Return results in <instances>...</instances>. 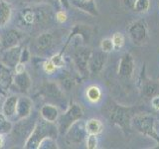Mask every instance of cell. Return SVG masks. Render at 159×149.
I'll return each mask as SVG.
<instances>
[{"label": "cell", "instance_id": "41", "mask_svg": "<svg viewBox=\"0 0 159 149\" xmlns=\"http://www.w3.org/2000/svg\"><path fill=\"white\" fill-rule=\"evenodd\" d=\"M158 120H159V115H158Z\"/></svg>", "mask_w": 159, "mask_h": 149}, {"label": "cell", "instance_id": "20", "mask_svg": "<svg viewBox=\"0 0 159 149\" xmlns=\"http://www.w3.org/2000/svg\"><path fill=\"white\" fill-rule=\"evenodd\" d=\"M31 109H32V103L29 98L27 97L18 98L16 114L19 118H24L29 116L30 113H31Z\"/></svg>", "mask_w": 159, "mask_h": 149}, {"label": "cell", "instance_id": "11", "mask_svg": "<svg viewBox=\"0 0 159 149\" xmlns=\"http://www.w3.org/2000/svg\"><path fill=\"white\" fill-rule=\"evenodd\" d=\"M47 18L45 17V14L42 10L40 9H33V8H26L23 9L20 13V20L23 24L32 26L35 24H39L45 21Z\"/></svg>", "mask_w": 159, "mask_h": 149}, {"label": "cell", "instance_id": "29", "mask_svg": "<svg viewBox=\"0 0 159 149\" xmlns=\"http://www.w3.org/2000/svg\"><path fill=\"white\" fill-rule=\"evenodd\" d=\"M38 148H40V149L58 148V146H57V143H56V140H55V138H52V137H46V138H44L41 142H40Z\"/></svg>", "mask_w": 159, "mask_h": 149}, {"label": "cell", "instance_id": "7", "mask_svg": "<svg viewBox=\"0 0 159 149\" xmlns=\"http://www.w3.org/2000/svg\"><path fill=\"white\" fill-rule=\"evenodd\" d=\"M92 50L87 48H79L73 54V61L79 73L84 78L89 76V60L91 56Z\"/></svg>", "mask_w": 159, "mask_h": 149}, {"label": "cell", "instance_id": "1", "mask_svg": "<svg viewBox=\"0 0 159 149\" xmlns=\"http://www.w3.org/2000/svg\"><path fill=\"white\" fill-rule=\"evenodd\" d=\"M103 113L109 123L119 127L127 135L131 132L132 118L138 113V108L135 106H121L109 98L104 106Z\"/></svg>", "mask_w": 159, "mask_h": 149}, {"label": "cell", "instance_id": "12", "mask_svg": "<svg viewBox=\"0 0 159 149\" xmlns=\"http://www.w3.org/2000/svg\"><path fill=\"white\" fill-rule=\"evenodd\" d=\"M22 49L19 46L9 48L5 51L1 57V63L8 68H15L17 64L20 63Z\"/></svg>", "mask_w": 159, "mask_h": 149}, {"label": "cell", "instance_id": "16", "mask_svg": "<svg viewBox=\"0 0 159 149\" xmlns=\"http://www.w3.org/2000/svg\"><path fill=\"white\" fill-rule=\"evenodd\" d=\"M54 36L51 33H43L37 37L35 41V46L38 52L46 53L51 51V49L54 46Z\"/></svg>", "mask_w": 159, "mask_h": 149}, {"label": "cell", "instance_id": "2", "mask_svg": "<svg viewBox=\"0 0 159 149\" xmlns=\"http://www.w3.org/2000/svg\"><path fill=\"white\" fill-rule=\"evenodd\" d=\"M58 127L55 125L54 122H49L45 119H41L36 122L35 127L31 134L28 136L24 147L27 149L38 148L40 142L46 137H52L56 139L58 135Z\"/></svg>", "mask_w": 159, "mask_h": 149}, {"label": "cell", "instance_id": "19", "mask_svg": "<svg viewBox=\"0 0 159 149\" xmlns=\"http://www.w3.org/2000/svg\"><path fill=\"white\" fill-rule=\"evenodd\" d=\"M43 93L45 97H49L50 99H54L56 102H60L64 98L62 91L58 88L57 84L49 83L43 87Z\"/></svg>", "mask_w": 159, "mask_h": 149}, {"label": "cell", "instance_id": "4", "mask_svg": "<svg viewBox=\"0 0 159 149\" xmlns=\"http://www.w3.org/2000/svg\"><path fill=\"white\" fill-rule=\"evenodd\" d=\"M84 115V111L81 106L78 103H73L69 106L66 112L63 113L61 116L58 117V130L60 134H65L68 129L71 127L73 124L82 119Z\"/></svg>", "mask_w": 159, "mask_h": 149}, {"label": "cell", "instance_id": "17", "mask_svg": "<svg viewBox=\"0 0 159 149\" xmlns=\"http://www.w3.org/2000/svg\"><path fill=\"white\" fill-rule=\"evenodd\" d=\"M13 83L17 87L18 91L22 93H27L30 87H31V79H30L29 74L25 71L15 74L13 79Z\"/></svg>", "mask_w": 159, "mask_h": 149}, {"label": "cell", "instance_id": "13", "mask_svg": "<svg viewBox=\"0 0 159 149\" xmlns=\"http://www.w3.org/2000/svg\"><path fill=\"white\" fill-rule=\"evenodd\" d=\"M36 122H32L31 119L28 118V116L21 118V120L15 125V127L14 128L12 127V130L15 135L17 134L18 136H20V138H23V137L28 138V136L33 131Z\"/></svg>", "mask_w": 159, "mask_h": 149}, {"label": "cell", "instance_id": "22", "mask_svg": "<svg viewBox=\"0 0 159 149\" xmlns=\"http://www.w3.org/2000/svg\"><path fill=\"white\" fill-rule=\"evenodd\" d=\"M17 102H18V97L16 96L9 97L6 101L4 102L3 106H2L3 115L6 117H11L14 115V114H16Z\"/></svg>", "mask_w": 159, "mask_h": 149}, {"label": "cell", "instance_id": "15", "mask_svg": "<svg viewBox=\"0 0 159 149\" xmlns=\"http://www.w3.org/2000/svg\"><path fill=\"white\" fill-rule=\"evenodd\" d=\"M70 4L92 16H98V11L94 0H70Z\"/></svg>", "mask_w": 159, "mask_h": 149}, {"label": "cell", "instance_id": "10", "mask_svg": "<svg viewBox=\"0 0 159 149\" xmlns=\"http://www.w3.org/2000/svg\"><path fill=\"white\" fill-rule=\"evenodd\" d=\"M134 59L131 54L124 53L120 57L118 64V76L124 79H129L132 78L134 72Z\"/></svg>", "mask_w": 159, "mask_h": 149}, {"label": "cell", "instance_id": "42", "mask_svg": "<svg viewBox=\"0 0 159 149\" xmlns=\"http://www.w3.org/2000/svg\"><path fill=\"white\" fill-rule=\"evenodd\" d=\"M0 102H1V98H0Z\"/></svg>", "mask_w": 159, "mask_h": 149}, {"label": "cell", "instance_id": "6", "mask_svg": "<svg viewBox=\"0 0 159 149\" xmlns=\"http://www.w3.org/2000/svg\"><path fill=\"white\" fill-rule=\"evenodd\" d=\"M128 34L134 45L142 46L147 42L148 39V30L146 22L143 19H141L132 23L128 28Z\"/></svg>", "mask_w": 159, "mask_h": 149}, {"label": "cell", "instance_id": "37", "mask_svg": "<svg viewBox=\"0 0 159 149\" xmlns=\"http://www.w3.org/2000/svg\"><path fill=\"white\" fill-rule=\"evenodd\" d=\"M135 1H136V0H122L124 6H125L126 8H128V9H130V10H133Z\"/></svg>", "mask_w": 159, "mask_h": 149}, {"label": "cell", "instance_id": "25", "mask_svg": "<svg viewBox=\"0 0 159 149\" xmlns=\"http://www.w3.org/2000/svg\"><path fill=\"white\" fill-rule=\"evenodd\" d=\"M87 98L92 102H98L102 98V91L97 86H91L87 89Z\"/></svg>", "mask_w": 159, "mask_h": 149}, {"label": "cell", "instance_id": "21", "mask_svg": "<svg viewBox=\"0 0 159 149\" xmlns=\"http://www.w3.org/2000/svg\"><path fill=\"white\" fill-rule=\"evenodd\" d=\"M41 116L49 122H56L59 117V111L53 104H45L41 108Z\"/></svg>", "mask_w": 159, "mask_h": 149}, {"label": "cell", "instance_id": "36", "mask_svg": "<svg viewBox=\"0 0 159 149\" xmlns=\"http://www.w3.org/2000/svg\"><path fill=\"white\" fill-rule=\"evenodd\" d=\"M151 106L155 111H159V96L155 94L153 97H151Z\"/></svg>", "mask_w": 159, "mask_h": 149}, {"label": "cell", "instance_id": "14", "mask_svg": "<svg viewBox=\"0 0 159 149\" xmlns=\"http://www.w3.org/2000/svg\"><path fill=\"white\" fill-rule=\"evenodd\" d=\"M23 38V34L17 30H9L0 37V44L5 49H9L17 46L18 43Z\"/></svg>", "mask_w": 159, "mask_h": 149}, {"label": "cell", "instance_id": "27", "mask_svg": "<svg viewBox=\"0 0 159 149\" xmlns=\"http://www.w3.org/2000/svg\"><path fill=\"white\" fill-rule=\"evenodd\" d=\"M12 130V123L8 121L6 119V116L3 114H0V134L8 133Z\"/></svg>", "mask_w": 159, "mask_h": 149}, {"label": "cell", "instance_id": "32", "mask_svg": "<svg viewBox=\"0 0 159 149\" xmlns=\"http://www.w3.org/2000/svg\"><path fill=\"white\" fill-rule=\"evenodd\" d=\"M51 61L52 63L56 66L57 68H62L64 67V65H65V60L63 58V53H59V54H56V55H54V56L51 58Z\"/></svg>", "mask_w": 159, "mask_h": 149}, {"label": "cell", "instance_id": "31", "mask_svg": "<svg viewBox=\"0 0 159 149\" xmlns=\"http://www.w3.org/2000/svg\"><path fill=\"white\" fill-rule=\"evenodd\" d=\"M98 135L94 134H88L87 136V148L89 149H96L98 148Z\"/></svg>", "mask_w": 159, "mask_h": 149}, {"label": "cell", "instance_id": "8", "mask_svg": "<svg viewBox=\"0 0 159 149\" xmlns=\"http://www.w3.org/2000/svg\"><path fill=\"white\" fill-rule=\"evenodd\" d=\"M107 60V53L98 50L92 51L89 60V72L91 76H97L102 72Z\"/></svg>", "mask_w": 159, "mask_h": 149}, {"label": "cell", "instance_id": "38", "mask_svg": "<svg viewBox=\"0 0 159 149\" xmlns=\"http://www.w3.org/2000/svg\"><path fill=\"white\" fill-rule=\"evenodd\" d=\"M25 71V66L23 63H18L17 66L15 67V72H16V74H19V73H22Z\"/></svg>", "mask_w": 159, "mask_h": 149}, {"label": "cell", "instance_id": "3", "mask_svg": "<svg viewBox=\"0 0 159 149\" xmlns=\"http://www.w3.org/2000/svg\"><path fill=\"white\" fill-rule=\"evenodd\" d=\"M131 126L144 136L152 138L159 144V133L156 129V119L151 114L137 113L132 118Z\"/></svg>", "mask_w": 159, "mask_h": 149}, {"label": "cell", "instance_id": "30", "mask_svg": "<svg viewBox=\"0 0 159 149\" xmlns=\"http://www.w3.org/2000/svg\"><path fill=\"white\" fill-rule=\"evenodd\" d=\"M101 50L106 53H111V51L114 50V46L112 43L111 38H106L102 40L101 42Z\"/></svg>", "mask_w": 159, "mask_h": 149}, {"label": "cell", "instance_id": "33", "mask_svg": "<svg viewBox=\"0 0 159 149\" xmlns=\"http://www.w3.org/2000/svg\"><path fill=\"white\" fill-rule=\"evenodd\" d=\"M44 70L47 74H52L57 70V67L52 63L51 60H49V61H47L44 64Z\"/></svg>", "mask_w": 159, "mask_h": 149}, {"label": "cell", "instance_id": "39", "mask_svg": "<svg viewBox=\"0 0 159 149\" xmlns=\"http://www.w3.org/2000/svg\"><path fill=\"white\" fill-rule=\"evenodd\" d=\"M59 3L61 4V6L64 8L70 7V0H59Z\"/></svg>", "mask_w": 159, "mask_h": 149}, {"label": "cell", "instance_id": "40", "mask_svg": "<svg viewBox=\"0 0 159 149\" xmlns=\"http://www.w3.org/2000/svg\"><path fill=\"white\" fill-rule=\"evenodd\" d=\"M4 144V138L2 136V134H0V147H2Z\"/></svg>", "mask_w": 159, "mask_h": 149}, {"label": "cell", "instance_id": "34", "mask_svg": "<svg viewBox=\"0 0 159 149\" xmlns=\"http://www.w3.org/2000/svg\"><path fill=\"white\" fill-rule=\"evenodd\" d=\"M29 59H30V54H29V51H28V50H27L26 48L22 49L21 56H20V63L25 64L27 61H29Z\"/></svg>", "mask_w": 159, "mask_h": 149}, {"label": "cell", "instance_id": "5", "mask_svg": "<svg viewBox=\"0 0 159 149\" xmlns=\"http://www.w3.org/2000/svg\"><path fill=\"white\" fill-rule=\"evenodd\" d=\"M65 135H66V141L70 145H79L83 143L88 136L86 122L82 121L81 119L76 121L68 129Z\"/></svg>", "mask_w": 159, "mask_h": 149}, {"label": "cell", "instance_id": "18", "mask_svg": "<svg viewBox=\"0 0 159 149\" xmlns=\"http://www.w3.org/2000/svg\"><path fill=\"white\" fill-rule=\"evenodd\" d=\"M14 76L10 68L0 63V88L7 89L13 83Z\"/></svg>", "mask_w": 159, "mask_h": 149}, {"label": "cell", "instance_id": "28", "mask_svg": "<svg viewBox=\"0 0 159 149\" xmlns=\"http://www.w3.org/2000/svg\"><path fill=\"white\" fill-rule=\"evenodd\" d=\"M111 40H112V43H113V46H114V50H120L123 45H124V42H125V40H124V36L121 34V33H114L111 37Z\"/></svg>", "mask_w": 159, "mask_h": 149}, {"label": "cell", "instance_id": "24", "mask_svg": "<svg viewBox=\"0 0 159 149\" xmlns=\"http://www.w3.org/2000/svg\"><path fill=\"white\" fill-rule=\"evenodd\" d=\"M11 17V8L5 1H0V26H4Z\"/></svg>", "mask_w": 159, "mask_h": 149}, {"label": "cell", "instance_id": "35", "mask_svg": "<svg viewBox=\"0 0 159 149\" xmlns=\"http://www.w3.org/2000/svg\"><path fill=\"white\" fill-rule=\"evenodd\" d=\"M56 20L60 23H64L68 20V16L65 11H59L56 14Z\"/></svg>", "mask_w": 159, "mask_h": 149}, {"label": "cell", "instance_id": "43", "mask_svg": "<svg viewBox=\"0 0 159 149\" xmlns=\"http://www.w3.org/2000/svg\"><path fill=\"white\" fill-rule=\"evenodd\" d=\"M158 6H159V5H158Z\"/></svg>", "mask_w": 159, "mask_h": 149}, {"label": "cell", "instance_id": "23", "mask_svg": "<svg viewBox=\"0 0 159 149\" xmlns=\"http://www.w3.org/2000/svg\"><path fill=\"white\" fill-rule=\"evenodd\" d=\"M86 128L88 134H94L98 135L103 130V124L102 122L97 118H91L86 122Z\"/></svg>", "mask_w": 159, "mask_h": 149}, {"label": "cell", "instance_id": "26", "mask_svg": "<svg viewBox=\"0 0 159 149\" xmlns=\"http://www.w3.org/2000/svg\"><path fill=\"white\" fill-rule=\"evenodd\" d=\"M150 7V0H136L132 11L136 13H145Z\"/></svg>", "mask_w": 159, "mask_h": 149}, {"label": "cell", "instance_id": "9", "mask_svg": "<svg viewBox=\"0 0 159 149\" xmlns=\"http://www.w3.org/2000/svg\"><path fill=\"white\" fill-rule=\"evenodd\" d=\"M145 65H143L140 74V92L141 94L145 98H151L157 93L158 91V84L155 81L149 79L145 73Z\"/></svg>", "mask_w": 159, "mask_h": 149}]
</instances>
